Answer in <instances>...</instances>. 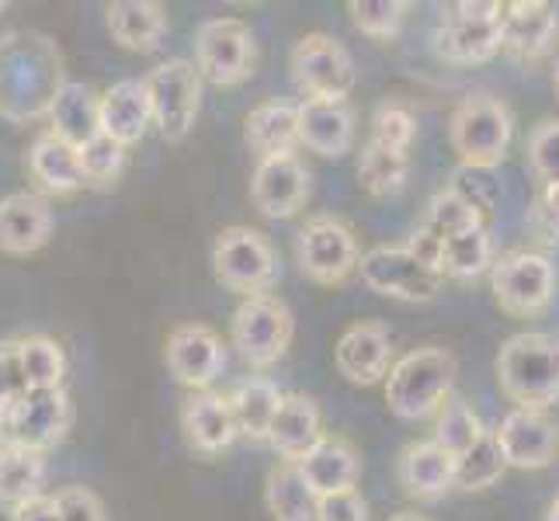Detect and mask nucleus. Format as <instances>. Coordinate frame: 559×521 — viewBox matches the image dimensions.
Returning <instances> with one entry per match:
<instances>
[{"label": "nucleus", "mask_w": 559, "mask_h": 521, "mask_svg": "<svg viewBox=\"0 0 559 521\" xmlns=\"http://www.w3.org/2000/svg\"><path fill=\"white\" fill-rule=\"evenodd\" d=\"M63 84V60L52 38L35 32H11L0 38V115L4 119H43Z\"/></svg>", "instance_id": "obj_1"}, {"label": "nucleus", "mask_w": 559, "mask_h": 521, "mask_svg": "<svg viewBox=\"0 0 559 521\" xmlns=\"http://www.w3.org/2000/svg\"><path fill=\"white\" fill-rule=\"evenodd\" d=\"M497 382L514 407L549 411L559 403V341L549 334H514L497 352Z\"/></svg>", "instance_id": "obj_2"}, {"label": "nucleus", "mask_w": 559, "mask_h": 521, "mask_svg": "<svg viewBox=\"0 0 559 521\" xmlns=\"http://www.w3.org/2000/svg\"><path fill=\"white\" fill-rule=\"evenodd\" d=\"M455 376L459 362L449 347H417V352L393 362L390 372H385V403L400 421L431 417L452 396Z\"/></svg>", "instance_id": "obj_3"}, {"label": "nucleus", "mask_w": 559, "mask_h": 521, "mask_svg": "<svg viewBox=\"0 0 559 521\" xmlns=\"http://www.w3.org/2000/svg\"><path fill=\"white\" fill-rule=\"evenodd\" d=\"M514 137V119L504 102L490 94L462 98L449 119V143L466 170H490L508 157Z\"/></svg>", "instance_id": "obj_4"}, {"label": "nucleus", "mask_w": 559, "mask_h": 521, "mask_svg": "<svg viewBox=\"0 0 559 521\" xmlns=\"http://www.w3.org/2000/svg\"><path fill=\"white\" fill-rule=\"evenodd\" d=\"M212 272L243 299L264 296L278 279L275 247L261 229L250 226H226L223 234L212 240Z\"/></svg>", "instance_id": "obj_5"}, {"label": "nucleus", "mask_w": 559, "mask_h": 521, "mask_svg": "<svg viewBox=\"0 0 559 521\" xmlns=\"http://www.w3.org/2000/svg\"><path fill=\"white\" fill-rule=\"evenodd\" d=\"M490 293L508 317H543L556 296V264L538 250H511L490 264Z\"/></svg>", "instance_id": "obj_6"}, {"label": "nucleus", "mask_w": 559, "mask_h": 521, "mask_svg": "<svg viewBox=\"0 0 559 521\" xmlns=\"http://www.w3.org/2000/svg\"><path fill=\"white\" fill-rule=\"evenodd\" d=\"M500 17H504V4L497 0H459L441 11L435 35L438 52L459 67L493 60L500 52Z\"/></svg>", "instance_id": "obj_7"}, {"label": "nucleus", "mask_w": 559, "mask_h": 521, "mask_svg": "<svg viewBox=\"0 0 559 521\" xmlns=\"http://www.w3.org/2000/svg\"><path fill=\"white\" fill-rule=\"evenodd\" d=\"M296 338L293 310L278 296H250L237 306L234 323H229V341L243 355L247 365L267 369L275 365Z\"/></svg>", "instance_id": "obj_8"}, {"label": "nucleus", "mask_w": 559, "mask_h": 521, "mask_svg": "<svg viewBox=\"0 0 559 521\" xmlns=\"http://www.w3.org/2000/svg\"><path fill=\"white\" fill-rule=\"evenodd\" d=\"M288 67H293L299 91L310 94L306 102H348L358 81L352 52L326 32L302 35L288 56Z\"/></svg>", "instance_id": "obj_9"}, {"label": "nucleus", "mask_w": 559, "mask_h": 521, "mask_svg": "<svg viewBox=\"0 0 559 521\" xmlns=\"http://www.w3.org/2000/svg\"><path fill=\"white\" fill-rule=\"evenodd\" d=\"M150 94V115L153 126L160 129L167 143H181L195 129L199 108H202V76L195 63L188 60H167L157 70L143 76Z\"/></svg>", "instance_id": "obj_10"}, {"label": "nucleus", "mask_w": 559, "mask_h": 521, "mask_svg": "<svg viewBox=\"0 0 559 521\" xmlns=\"http://www.w3.org/2000/svg\"><path fill=\"white\" fill-rule=\"evenodd\" d=\"M254 32L240 17H212L195 35V70L216 87H237L254 73Z\"/></svg>", "instance_id": "obj_11"}, {"label": "nucleus", "mask_w": 559, "mask_h": 521, "mask_svg": "<svg viewBox=\"0 0 559 521\" xmlns=\"http://www.w3.org/2000/svg\"><path fill=\"white\" fill-rule=\"evenodd\" d=\"M73 424V403L67 390H28L22 400H14L8 411H0V438L46 452L60 446Z\"/></svg>", "instance_id": "obj_12"}, {"label": "nucleus", "mask_w": 559, "mask_h": 521, "mask_svg": "<svg viewBox=\"0 0 559 521\" xmlns=\"http://www.w3.org/2000/svg\"><path fill=\"white\" fill-rule=\"evenodd\" d=\"M358 237L348 223L334 216H317L299 229L296 261L302 275L317 285H341L358 268Z\"/></svg>", "instance_id": "obj_13"}, {"label": "nucleus", "mask_w": 559, "mask_h": 521, "mask_svg": "<svg viewBox=\"0 0 559 521\" xmlns=\"http://www.w3.org/2000/svg\"><path fill=\"white\" fill-rule=\"evenodd\" d=\"M355 272L372 293L400 303H431L441 293V275L424 268L403 247H372L358 258Z\"/></svg>", "instance_id": "obj_14"}, {"label": "nucleus", "mask_w": 559, "mask_h": 521, "mask_svg": "<svg viewBox=\"0 0 559 521\" xmlns=\"http://www.w3.org/2000/svg\"><path fill=\"white\" fill-rule=\"evenodd\" d=\"M490 435L508 470H546L559 455V424L549 417V411L514 407L500 417Z\"/></svg>", "instance_id": "obj_15"}, {"label": "nucleus", "mask_w": 559, "mask_h": 521, "mask_svg": "<svg viewBox=\"0 0 559 521\" xmlns=\"http://www.w3.org/2000/svg\"><path fill=\"white\" fill-rule=\"evenodd\" d=\"M164 362L170 376L191 393L209 390L212 379L226 369V347L223 338L205 323H181L167 334Z\"/></svg>", "instance_id": "obj_16"}, {"label": "nucleus", "mask_w": 559, "mask_h": 521, "mask_svg": "<svg viewBox=\"0 0 559 521\" xmlns=\"http://www.w3.org/2000/svg\"><path fill=\"white\" fill-rule=\"evenodd\" d=\"M250 199L267 220H288L310 199V170L302 167L296 153L285 157H264L250 178Z\"/></svg>", "instance_id": "obj_17"}, {"label": "nucleus", "mask_w": 559, "mask_h": 521, "mask_svg": "<svg viewBox=\"0 0 559 521\" xmlns=\"http://www.w3.org/2000/svg\"><path fill=\"white\" fill-rule=\"evenodd\" d=\"M337 372L355 386H376L393 365V341L379 320H358L334 344Z\"/></svg>", "instance_id": "obj_18"}, {"label": "nucleus", "mask_w": 559, "mask_h": 521, "mask_svg": "<svg viewBox=\"0 0 559 521\" xmlns=\"http://www.w3.org/2000/svg\"><path fill=\"white\" fill-rule=\"evenodd\" d=\"M559 11L546 0H511L500 17V49L518 60H543L556 46Z\"/></svg>", "instance_id": "obj_19"}, {"label": "nucleus", "mask_w": 559, "mask_h": 521, "mask_svg": "<svg viewBox=\"0 0 559 521\" xmlns=\"http://www.w3.org/2000/svg\"><path fill=\"white\" fill-rule=\"evenodd\" d=\"M52 237V209L35 191H14L0 199V250L11 258H28Z\"/></svg>", "instance_id": "obj_20"}, {"label": "nucleus", "mask_w": 559, "mask_h": 521, "mask_svg": "<svg viewBox=\"0 0 559 521\" xmlns=\"http://www.w3.org/2000/svg\"><path fill=\"white\" fill-rule=\"evenodd\" d=\"M396 479L414 500H438L455 490V455H449L435 438L414 441L396 459Z\"/></svg>", "instance_id": "obj_21"}, {"label": "nucleus", "mask_w": 559, "mask_h": 521, "mask_svg": "<svg viewBox=\"0 0 559 521\" xmlns=\"http://www.w3.org/2000/svg\"><path fill=\"white\" fill-rule=\"evenodd\" d=\"M299 470L306 476V484L317 490V497L344 494V490H358L361 455L348 438L323 435L317 446L299 459Z\"/></svg>", "instance_id": "obj_22"}, {"label": "nucleus", "mask_w": 559, "mask_h": 521, "mask_svg": "<svg viewBox=\"0 0 559 521\" xmlns=\"http://www.w3.org/2000/svg\"><path fill=\"white\" fill-rule=\"evenodd\" d=\"M181 428H185V438L191 441V449H199L205 455H216L240 438L234 411H229V400L212 390H199L185 400Z\"/></svg>", "instance_id": "obj_23"}, {"label": "nucleus", "mask_w": 559, "mask_h": 521, "mask_svg": "<svg viewBox=\"0 0 559 521\" xmlns=\"http://www.w3.org/2000/svg\"><path fill=\"white\" fill-rule=\"evenodd\" d=\"M299 143L320 157H344L355 146V111L348 102H302Z\"/></svg>", "instance_id": "obj_24"}, {"label": "nucleus", "mask_w": 559, "mask_h": 521, "mask_svg": "<svg viewBox=\"0 0 559 521\" xmlns=\"http://www.w3.org/2000/svg\"><path fill=\"white\" fill-rule=\"evenodd\" d=\"M323 414L313 396L285 393L278 403V414L267 431V446H272L285 462H299L323 438Z\"/></svg>", "instance_id": "obj_25"}, {"label": "nucleus", "mask_w": 559, "mask_h": 521, "mask_svg": "<svg viewBox=\"0 0 559 521\" xmlns=\"http://www.w3.org/2000/svg\"><path fill=\"white\" fill-rule=\"evenodd\" d=\"M98 111H102V132L111 137L115 143H122L126 150L132 143H140L146 137V129L153 126L150 94H146L143 81L111 84L98 98Z\"/></svg>", "instance_id": "obj_26"}, {"label": "nucleus", "mask_w": 559, "mask_h": 521, "mask_svg": "<svg viewBox=\"0 0 559 521\" xmlns=\"http://www.w3.org/2000/svg\"><path fill=\"white\" fill-rule=\"evenodd\" d=\"M28 174L32 181L49 191V196H73L87 185L81 167V150L60 140L56 132H43L28 150Z\"/></svg>", "instance_id": "obj_27"}, {"label": "nucleus", "mask_w": 559, "mask_h": 521, "mask_svg": "<svg viewBox=\"0 0 559 521\" xmlns=\"http://www.w3.org/2000/svg\"><path fill=\"white\" fill-rule=\"evenodd\" d=\"M108 35L129 52H157L167 35V8L157 0H115L108 4Z\"/></svg>", "instance_id": "obj_28"}, {"label": "nucleus", "mask_w": 559, "mask_h": 521, "mask_svg": "<svg viewBox=\"0 0 559 521\" xmlns=\"http://www.w3.org/2000/svg\"><path fill=\"white\" fill-rule=\"evenodd\" d=\"M49 122L60 140L81 150L102 132V111H98V94L81 81H67L49 105Z\"/></svg>", "instance_id": "obj_29"}, {"label": "nucleus", "mask_w": 559, "mask_h": 521, "mask_svg": "<svg viewBox=\"0 0 559 521\" xmlns=\"http://www.w3.org/2000/svg\"><path fill=\"white\" fill-rule=\"evenodd\" d=\"M247 146L264 157H285L299 146V105L293 102H264L247 115L243 126Z\"/></svg>", "instance_id": "obj_30"}, {"label": "nucleus", "mask_w": 559, "mask_h": 521, "mask_svg": "<svg viewBox=\"0 0 559 521\" xmlns=\"http://www.w3.org/2000/svg\"><path fill=\"white\" fill-rule=\"evenodd\" d=\"M46 473V452L0 438V505L17 508L32 497H43Z\"/></svg>", "instance_id": "obj_31"}, {"label": "nucleus", "mask_w": 559, "mask_h": 521, "mask_svg": "<svg viewBox=\"0 0 559 521\" xmlns=\"http://www.w3.org/2000/svg\"><path fill=\"white\" fill-rule=\"evenodd\" d=\"M264 505L275 521H313L317 514V490L306 484L299 462H278L267 473Z\"/></svg>", "instance_id": "obj_32"}, {"label": "nucleus", "mask_w": 559, "mask_h": 521, "mask_svg": "<svg viewBox=\"0 0 559 521\" xmlns=\"http://www.w3.org/2000/svg\"><path fill=\"white\" fill-rule=\"evenodd\" d=\"M282 390L272 379H247L240 382L234 393H229V411H234L237 421V435L250 438V441H267V431H272V421L278 414L282 403Z\"/></svg>", "instance_id": "obj_33"}, {"label": "nucleus", "mask_w": 559, "mask_h": 521, "mask_svg": "<svg viewBox=\"0 0 559 521\" xmlns=\"http://www.w3.org/2000/svg\"><path fill=\"white\" fill-rule=\"evenodd\" d=\"M490 264H493V240H490V229L479 226V229L449 237L445 244H441L438 275L466 282V279H476V275L490 272Z\"/></svg>", "instance_id": "obj_34"}, {"label": "nucleus", "mask_w": 559, "mask_h": 521, "mask_svg": "<svg viewBox=\"0 0 559 521\" xmlns=\"http://www.w3.org/2000/svg\"><path fill=\"white\" fill-rule=\"evenodd\" d=\"M17 362L28 390H60L67 376V355L63 347L46 334L17 341Z\"/></svg>", "instance_id": "obj_35"}, {"label": "nucleus", "mask_w": 559, "mask_h": 521, "mask_svg": "<svg viewBox=\"0 0 559 521\" xmlns=\"http://www.w3.org/2000/svg\"><path fill=\"white\" fill-rule=\"evenodd\" d=\"M484 435H487L484 421H479V414L473 411V403H466L462 396H449V400L438 407L435 441H438V446L445 449L449 455L459 459L462 452H469Z\"/></svg>", "instance_id": "obj_36"}, {"label": "nucleus", "mask_w": 559, "mask_h": 521, "mask_svg": "<svg viewBox=\"0 0 559 521\" xmlns=\"http://www.w3.org/2000/svg\"><path fill=\"white\" fill-rule=\"evenodd\" d=\"M407 170H411V153H393L376 143H365L361 161H358V181L369 196L376 199L396 196V191L407 185Z\"/></svg>", "instance_id": "obj_37"}, {"label": "nucleus", "mask_w": 559, "mask_h": 521, "mask_svg": "<svg viewBox=\"0 0 559 521\" xmlns=\"http://www.w3.org/2000/svg\"><path fill=\"white\" fill-rule=\"evenodd\" d=\"M504 473H508V462L500 455L493 435L487 431L469 452H462L455 459V490H466V494L490 490Z\"/></svg>", "instance_id": "obj_38"}, {"label": "nucleus", "mask_w": 559, "mask_h": 521, "mask_svg": "<svg viewBox=\"0 0 559 521\" xmlns=\"http://www.w3.org/2000/svg\"><path fill=\"white\" fill-rule=\"evenodd\" d=\"M424 226H431L441 240H449V237L469 234V229H479L487 223H484V212L449 185V188L435 191V199L428 202V220H424Z\"/></svg>", "instance_id": "obj_39"}, {"label": "nucleus", "mask_w": 559, "mask_h": 521, "mask_svg": "<svg viewBox=\"0 0 559 521\" xmlns=\"http://www.w3.org/2000/svg\"><path fill=\"white\" fill-rule=\"evenodd\" d=\"M352 22L361 35L376 38V43H393L403 32L411 4L407 0H352L348 4Z\"/></svg>", "instance_id": "obj_40"}, {"label": "nucleus", "mask_w": 559, "mask_h": 521, "mask_svg": "<svg viewBox=\"0 0 559 521\" xmlns=\"http://www.w3.org/2000/svg\"><path fill=\"white\" fill-rule=\"evenodd\" d=\"M417 140V119L407 105L400 102H382L372 115V137L369 143L382 146V150H393V153H411Z\"/></svg>", "instance_id": "obj_41"}, {"label": "nucleus", "mask_w": 559, "mask_h": 521, "mask_svg": "<svg viewBox=\"0 0 559 521\" xmlns=\"http://www.w3.org/2000/svg\"><path fill=\"white\" fill-rule=\"evenodd\" d=\"M81 167H84L87 185H108L119 178L126 167V146L105 137V132H98L91 143L81 146Z\"/></svg>", "instance_id": "obj_42"}, {"label": "nucleus", "mask_w": 559, "mask_h": 521, "mask_svg": "<svg viewBox=\"0 0 559 521\" xmlns=\"http://www.w3.org/2000/svg\"><path fill=\"white\" fill-rule=\"evenodd\" d=\"M528 164L543 185L559 181V119L535 126V132L528 137Z\"/></svg>", "instance_id": "obj_43"}, {"label": "nucleus", "mask_w": 559, "mask_h": 521, "mask_svg": "<svg viewBox=\"0 0 559 521\" xmlns=\"http://www.w3.org/2000/svg\"><path fill=\"white\" fill-rule=\"evenodd\" d=\"M52 505L60 521H108L102 497L87 487H63L52 497Z\"/></svg>", "instance_id": "obj_44"}, {"label": "nucleus", "mask_w": 559, "mask_h": 521, "mask_svg": "<svg viewBox=\"0 0 559 521\" xmlns=\"http://www.w3.org/2000/svg\"><path fill=\"white\" fill-rule=\"evenodd\" d=\"M313 521H369V500H365L358 490L323 494V497H317Z\"/></svg>", "instance_id": "obj_45"}, {"label": "nucleus", "mask_w": 559, "mask_h": 521, "mask_svg": "<svg viewBox=\"0 0 559 521\" xmlns=\"http://www.w3.org/2000/svg\"><path fill=\"white\" fill-rule=\"evenodd\" d=\"M28 393L22 362H17V341H0V411H8L14 400Z\"/></svg>", "instance_id": "obj_46"}, {"label": "nucleus", "mask_w": 559, "mask_h": 521, "mask_svg": "<svg viewBox=\"0 0 559 521\" xmlns=\"http://www.w3.org/2000/svg\"><path fill=\"white\" fill-rule=\"evenodd\" d=\"M441 244H445V240H441L431 226H424V223H420V226L414 229V234L407 237V244H403V250H407L411 258H417L424 268H431V272H438V261H441Z\"/></svg>", "instance_id": "obj_47"}, {"label": "nucleus", "mask_w": 559, "mask_h": 521, "mask_svg": "<svg viewBox=\"0 0 559 521\" xmlns=\"http://www.w3.org/2000/svg\"><path fill=\"white\" fill-rule=\"evenodd\" d=\"M11 521H60L56 518V505H52V497H32L25 500V505H17L11 508Z\"/></svg>", "instance_id": "obj_48"}, {"label": "nucleus", "mask_w": 559, "mask_h": 521, "mask_svg": "<svg viewBox=\"0 0 559 521\" xmlns=\"http://www.w3.org/2000/svg\"><path fill=\"white\" fill-rule=\"evenodd\" d=\"M538 220H543L549 234L559 237V181L543 185V196H538Z\"/></svg>", "instance_id": "obj_49"}, {"label": "nucleus", "mask_w": 559, "mask_h": 521, "mask_svg": "<svg viewBox=\"0 0 559 521\" xmlns=\"http://www.w3.org/2000/svg\"><path fill=\"white\" fill-rule=\"evenodd\" d=\"M390 521H431V518H424V514H414V511H403V514H393Z\"/></svg>", "instance_id": "obj_50"}, {"label": "nucleus", "mask_w": 559, "mask_h": 521, "mask_svg": "<svg viewBox=\"0 0 559 521\" xmlns=\"http://www.w3.org/2000/svg\"><path fill=\"white\" fill-rule=\"evenodd\" d=\"M546 521H559V497L549 505V514H546Z\"/></svg>", "instance_id": "obj_51"}, {"label": "nucleus", "mask_w": 559, "mask_h": 521, "mask_svg": "<svg viewBox=\"0 0 559 521\" xmlns=\"http://www.w3.org/2000/svg\"><path fill=\"white\" fill-rule=\"evenodd\" d=\"M552 91H556V98H559V60H556V70H552Z\"/></svg>", "instance_id": "obj_52"}, {"label": "nucleus", "mask_w": 559, "mask_h": 521, "mask_svg": "<svg viewBox=\"0 0 559 521\" xmlns=\"http://www.w3.org/2000/svg\"><path fill=\"white\" fill-rule=\"evenodd\" d=\"M0 11H4V0H0Z\"/></svg>", "instance_id": "obj_53"}]
</instances>
